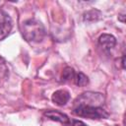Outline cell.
Listing matches in <instances>:
<instances>
[{
  "mask_svg": "<svg viewBox=\"0 0 126 126\" xmlns=\"http://www.w3.org/2000/svg\"><path fill=\"white\" fill-rule=\"evenodd\" d=\"M22 33L27 40L32 42H39L43 39L45 35V31L43 25L39 21L31 19L23 23Z\"/></svg>",
  "mask_w": 126,
  "mask_h": 126,
  "instance_id": "cell-1",
  "label": "cell"
},
{
  "mask_svg": "<svg viewBox=\"0 0 126 126\" xmlns=\"http://www.w3.org/2000/svg\"><path fill=\"white\" fill-rule=\"evenodd\" d=\"M73 113L89 119H102L108 117V113L101 106H88L77 104L74 105Z\"/></svg>",
  "mask_w": 126,
  "mask_h": 126,
  "instance_id": "cell-2",
  "label": "cell"
},
{
  "mask_svg": "<svg viewBox=\"0 0 126 126\" xmlns=\"http://www.w3.org/2000/svg\"><path fill=\"white\" fill-rule=\"evenodd\" d=\"M104 97L100 93L94 92H86L77 97L74 105H88V106H100L103 104Z\"/></svg>",
  "mask_w": 126,
  "mask_h": 126,
  "instance_id": "cell-3",
  "label": "cell"
},
{
  "mask_svg": "<svg viewBox=\"0 0 126 126\" xmlns=\"http://www.w3.org/2000/svg\"><path fill=\"white\" fill-rule=\"evenodd\" d=\"M11 30H12L11 18L3 11H0V40L4 39L9 34Z\"/></svg>",
  "mask_w": 126,
  "mask_h": 126,
  "instance_id": "cell-4",
  "label": "cell"
},
{
  "mask_svg": "<svg viewBox=\"0 0 126 126\" xmlns=\"http://www.w3.org/2000/svg\"><path fill=\"white\" fill-rule=\"evenodd\" d=\"M98 45L99 47H101L104 51H109L110 49H112L115 44H116V38L109 33H102L99 37H98Z\"/></svg>",
  "mask_w": 126,
  "mask_h": 126,
  "instance_id": "cell-5",
  "label": "cell"
},
{
  "mask_svg": "<svg viewBox=\"0 0 126 126\" xmlns=\"http://www.w3.org/2000/svg\"><path fill=\"white\" fill-rule=\"evenodd\" d=\"M44 116L47 117L48 119L52 120V121L59 122L63 125H69L70 124L69 117L66 114H64L58 110H47L44 112Z\"/></svg>",
  "mask_w": 126,
  "mask_h": 126,
  "instance_id": "cell-6",
  "label": "cell"
},
{
  "mask_svg": "<svg viewBox=\"0 0 126 126\" xmlns=\"http://www.w3.org/2000/svg\"><path fill=\"white\" fill-rule=\"evenodd\" d=\"M70 99V93L66 90H57L52 94L51 100L59 106L65 105Z\"/></svg>",
  "mask_w": 126,
  "mask_h": 126,
  "instance_id": "cell-7",
  "label": "cell"
},
{
  "mask_svg": "<svg viewBox=\"0 0 126 126\" xmlns=\"http://www.w3.org/2000/svg\"><path fill=\"white\" fill-rule=\"evenodd\" d=\"M100 16H101V13L98 10L93 9V10H90L84 14V20L87 22H94V21L99 20Z\"/></svg>",
  "mask_w": 126,
  "mask_h": 126,
  "instance_id": "cell-8",
  "label": "cell"
},
{
  "mask_svg": "<svg viewBox=\"0 0 126 126\" xmlns=\"http://www.w3.org/2000/svg\"><path fill=\"white\" fill-rule=\"evenodd\" d=\"M75 76H76L75 70H74L73 68H71V67H66V68L63 70V73H62V76H61V80H62L63 82L74 81Z\"/></svg>",
  "mask_w": 126,
  "mask_h": 126,
  "instance_id": "cell-9",
  "label": "cell"
},
{
  "mask_svg": "<svg viewBox=\"0 0 126 126\" xmlns=\"http://www.w3.org/2000/svg\"><path fill=\"white\" fill-rule=\"evenodd\" d=\"M74 83L79 87H84V86L89 84V78L84 73L79 72V73H76V76H75V79H74Z\"/></svg>",
  "mask_w": 126,
  "mask_h": 126,
  "instance_id": "cell-10",
  "label": "cell"
},
{
  "mask_svg": "<svg viewBox=\"0 0 126 126\" xmlns=\"http://www.w3.org/2000/svg\"><path fill=\"white\" fill-rule=\"evenodd\" d=\"M72 126H88L87 124H85L83 121H80V120H74L72 122Z\"/></svg>",
  "mask_w": 126,
  "mask_h": 126,
  "instance_id": "cell-11",
  "label": "cell"
}]
</instances>
